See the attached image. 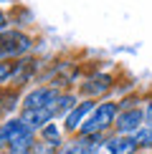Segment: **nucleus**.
Instances as JSON below:
<instances>
[{"mask_svg":"<svg viewBox=\"0 0 152 154\" xmlns=\"http://www.w3.org/2000/svg\"><path fill=\"white\" fill-rule=\"evenodd\" d=\"M119 114V104L112 99H104L99 101L97 109H94L91 114H89V119L81 124V129L76 131L79 137H94V134H109L112 126H114V119H117ZM74 134V137H76Z\"/></svg>","mask_w":152,"mask_h":154,"instance_id":"f257e3e1","label":"nucleus"},{"mask_svg":"<svg viewBox=\"0 0 152 154\" xmlns=\"http://www.w3.org/2000/svg\"><path fill=\"white\" fill-rule=\"evenodd\" d=\"M33 46H36L33 38L21 28H8L0 33V58L5 61H18V58L30 56Z\"/></svg>","mask_w":152,"mask_h":154,"instance_id":"f03ea898","label":"nucleus"},{"mask_svg":"<svg viewBox=\"0 0 152 154\" xmlns=\"http://www.w3.org/2000/svg\"><path fill=\"white\" fill-rule=\"evenodd\" d=\"M142 126H144V109L142 106L122 109L117 114V119H114L112 134H117V137H135Z\"/></svg>","mask_w":152,"mask_h":154,"instance_id":"7ed1b4c3","label":"nucleus"},{"mask_svg":"<svg viewBox=\"0 0 152 154\" xmlns=\"http://www.w3.org/2000/svg\"><path fill=\"white\" fill-rule=\"evenodd\" d=\"M61 91L53 86H46V83H41V86H33L30 91L23 94L21 99V111H30V109H46V106H53L56 101H59Z\"/></svg>","mask_w":152,"mask_h":154,"instance_id":"20e7f679","label":"nucleus"},{"mask_svg":"<svg viewBox=\"0 0 152 154\" xmlns=\"http://www.w3.org/2000/svg\"><path fill=\"white\" fill-rule=\"evenodd\" d=\"M114 88V76L112 73H91L79 83V99H94L99 101L101 96H106Z\"/></svg>","mask_w":152,"mask_h":154,"instance_id":"39448f33","label":"nucleus"},{"mask_svg":"<svg viewBox=\"0 0 152 154\" xmlns=\"http://www.w3.org/2000/svg\"><path fill=\"white\" fill-rule=\"evenodd\" d=\"M97 104H99V101H94V99H81L79 104L71 109V114L63 119V134H71V137H74V134L81 129V124L89 119V114L97 109Z\"/></svg>","mask_w":152,"mask_h":154,"instance_id":"423d86ee","label":"nucleus"},{"mask_svg":"<svg viewBox=\"0 0 152 154\" xmlns=\"http://www.w3.org/2000/svg\"><path fill=\"white\" fill-rule=\"evenodd\" d=\"M18 119H21L30 131L38 134L46 124H51V121L59 119V116H56V104H53V106H46V109H30V111H21V114H18Z\"/></svg>","mask_w":152,"mask_h":154,"instance_id":"0eeeda50","label":"nucleus"},{"mask_svg":"<svg viewBox=\"0 0 152 154\" xmlns=\"http://www.w3.org/2000/svg\"><path fill=\"white\" fill-rule=\"evenodd\" d=\"M41 68V63L36 58H30V56H25V58H18L13 61V76H10V86L13 88H23L25 83L36 76V71Z\"/></svg>","mask_w":152,"mask_h":154,"instance_id":"6e6552de","label":"nucleus"},{"mask_svg":"<svg viewBox=\"0 0 152 154\" xmlns=\"http://www.w3.org/2000/svg\"><path fill=\"white\" fill-rule=\"evenodd\" d=\"M21 88H13V86H0V116L10 119L13 111L21 109Z\"/></svg>","mask_w":152,"mask_h":154,"instance_id":"1a4fd4ad","label":"nucleus"},{"mask_svg":"<svg viewBox=\"0 0 152 154\" xmlns=\"http://www.w3.org/2000/svg\"><path fill=\"white\" fill-rule=\"evenodd\" d=\"M106 146H109L112 154H135L137 152V144L132 137H117V134L106 137Z\"/></svg>","mask_w":152,"mask_h":154,"instance_id":"9d476101","label":"nucleus"},{"mask_svg":"<svg viewBox=\"0 0 152 154\" xmlns=\"http://www.w3.org/2000/svg\"><path fill=\"white\" fill-rule=\"evenodd\" d=\"M79 94H74V91H61L59 96V101H56V116L59 119H66L68 114H71V109L79 104Z\"/></svg>","mask_w":152,"mask_h":154,"instance_id":"9b49d317","label":"nucleus"},{"mask_svg":"<svg viewBox=\"0 0 152 154\" xmlns=\"http://www.w3.org/2000/svg\"><path fill=\"white\" fill-rule=\"evenodd\" d=\"M61 144H63V142H48V139L36 137L33 146H30V154H59Z\"/></svg>","mask_w":152,"mask_h":154,"instance_id":"f8f14e48","label":"nucleus"},{"mask_svg":"<svg viewBox=\"0 0 152 154\" xmlns=\"http://www.w3.org/2000/svg\"><path fill=\"white\" fill-rule=\"evenodd\" d=\"M132 139H135L137 149H147V152H152V124H147V121H144V126H142V129H139Z\"/></svg>","mask_w":152,"mask_h":154,"instance_id":"ddd939ff","label":"nucleus"},{"mask_svg":"<svg viewBox=\"0 0 152 154\" xmlns=\"http://www.w3.org/2000/svg\"><path fill=\"white\" fill-rule=\"evenodd\" d=\"M38 137L48 139V142H63V126H59L56 121H51V124H46L41 131H38Z\"/></svg>","mask_w":152,"mask_h":154,"instance_id":"4468645a","label":"nucleus"},{"mask_svg":"<svg viewBox=\"0 0 152 154\" xmlns=\"http://www.w3.org/2000/svg\"><path fill=\"white\" fill-rule=\"evenodd\" d=\"M10 76H13V61L0 58V86H8V83H10Z\"/></svg>","mask_w":152,"mask_h":154,"instance_id":"2eb2a0df","label":"nucleus"},{"mask_svg":"<svg viewBox=\"0 0 152 154\" xmlns=\"http://www.w3.org/2000/svg\"><path fill=\"white\" fill-rule=\"evenodd\" d=\"M8 28H10V15L0 8V33H3V30H8Z\"/></svg>","mask_w":152,"mask_h":154,"instance_id":"dca6fc26","label":"nucleus"},{"mask_svg":"<svg viewBox=\"0 0 152 154\" xmlns=\"http://www.w3.org/2000/svg\"><path fill=\"white\" fill-rule=\"evenodd\" d=\"M144 121H147V124H152V99L144 104Z\"/></svg>","mask_w":152,"mask_h":154,"instance_id":"f3484780","label":"nucleus"},{"mask_svg":"<svg viewBox=\"0 0 152 154\" xmlns=\"http://www.w3.org/2000/svg\"><path fill=\"white\" fill-rule=\"evenodd\" d=\"M15 0H0V5H13Z\"/></svg>","mask_w":152,"mask_h":154,"instance_id":"a211bd4d","label":"nucleus"},{"mask_svg":"<svg viewBox=\"0 0 152 154\" xmlns=\"http://www.w3.org/2000/svg\"><path fill=\"white\" fill-rule=\"evenodd\" d=\"M135 154H152V152H147V149H137Z\"/></svg>","mask_w":152,"mask_h":154,"instance_id":"6ab92c4d","label":"nucleus"},{"mask_svg":"<svg viewBox=\"0 0 152 154\" xmlns=\"http://www.w3.org/2000/svg\"><path fill=\"white\" fill-rule=\"evenodd\" d=\"M5 149V142H3V134H0V152Z\"/></svg>","mask_w":152,"mask_h":154,"instance_id":"aec40b11","label":"nucleus"}]
</instances>
